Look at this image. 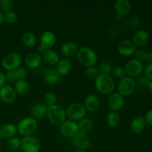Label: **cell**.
Wrapping results in <instances>:
<instances>
[{"label": "cell", "instance_id": "obj_11", "mask_svg": "<svg viewBox=\"0 0 152 152\" xmlns=\"http://www.w3.org/2000/svg\"><path fill=\"white\" fill-rule=\"evenodd\" d=\"M71 144L78 151H86L90 147L91 140L88 134L79 132L71 138Z\"/></svg>", "mask_w": 152, "mask_h": 152}, {"label": "cell", "instance_id": "obj_39", "mask_svg": "<svg viewBox=\"0 0 152 152\" xmlns=\"http://www.w3.org/2000/svg\"><path fill=\"white\" fill-rule=\"evenodd\" d=\"M147 53H148V52H147L145 50H144V49L142 48L137 49V50L135 51L134 54L135 56L134 59H136L137 60L140 61V62H142L143 61H145V59H146V56H147Z\"/></svg>", "mask_w": 152, "mask_h": 152}, {"label": "cell", "instance_id": "obj_19", "mask_svg": "<svg viewBox=\"0 0 152 152\" xmlns=\"http://www.w3.org/2000/svg\"><path fill=\"white\" fill-rule=\"evenodd\" d=\"M100 105L99 97L94 94H89L86 97L83 105L86 108L87 112H94L96 111Z\"/></svg>", "mask_w": 152, "mask_h": 152}, {"label": "cell", "instance_id": "obj_26", "mask_svg": "<svg viewBox=\"0 0 152 152\" xmlns=\"http://www.w3.org/2000/svg\"><path fill=\"white\" fill-rule=\"evenodd\" d=\"M42 58L45 62L50 65H56L60 59L58 53L53 49L47 50L42 54Z\"/></svg>", "mask_w": 152, "mask_h": 152}, {"label": "cell", "instance_id": "obj_27", "mask_svg": "<svg viewBox=\"0 0 152 152\" xmlns=\"http://www.w3.org/2000/svg\"><path fill=\"white\" fill-rule=\"evenodd\" d=\"M1 134L2 137L6 138V139H10V138L16 137L17 132V129L16 126H15L13 123H6L3 125L2 127L1 128Z\"/></svg>", "mask_w": 152, "mask_h": 152}, {"label": "cell", "instance_id": "obj_15", "mask_svg": "<svg viewBox=\"0 0 152 152\" xmlns=\"http://www.w3.org/2000/svg\"><path fill=\"white\" fill-rule=\"evenodd\" d=\"M40 45L46 50H50L54 47L56 42V37L53 32L45 31L41 34L39 38Z\"/></svg>", "mask_w": 152, "mask_h": 152}, {"label": "cell", "instance_id": "obj_28", "mask_svg": "<svg viewBox=\"0 0 152 152\" xmlns=\"http://www.w3.org/2000/svg\"><path fill=\"white\" fill-rule=\"evenodd\" d=\"M21 42L27 48H33L37 45V39L32 32H25L21 37Z\"/></svg>", "mask_w": 152, "mask_h": 152}, {"label": "cell", "instance_id": "obj_40", "mask_svg": "<svg viewBox=\"0 0 152 152\" xmlns=\"http://www.w3.org/2000/svg\"><path fill=\"white\" fill-rule=\"evenodd\" d=\"M149 83V80H147L144 76L141 75L140 77H137V80L136 81L137 88H148V85Z\"/></svg>", "mask_w": 152, "mask_h": 152}, {"label": "cell", "instance_id": "obj_13", "mask_svg": "<svg viewBox=\"0 0 152 152\" xmlns=\"http://www.w3.org/2000/svg\"><path fill=\"white\" fill-rule=\"evenodd\" d=\"M117 50L121 56L129 57L134 54L137 47L131 40L123 39L117 45Z\"/></svg>", "mask_w": 152, "mask_h": 152}, {"label": "cell", "instance_id": "obj_51", "mask_svg": "<svg viewBox=\"0 0 152 152\" xmlns=\"http://www.w3.org/2000/svg\"><path fill=\"white\" fill-rule=\"evenodd\" d=\"M74 152H86V151H78V150H77V151H74Z\"/></svg>", "mask_w": 152, "mask_h": 152}, {"label": "cell", "instance_id": "obj_46", "mask_svg": "<svg viewBox=\"0 0 152 152\" xmlns=\"http://www.w3.org/2000/svg\"><path fill=\"white\" fill-rule=\"evenodd\" d=\"M145 62L148 64H152V51L148 52L146 59H145Z\"/></svg>", "mask_w": 152, "mask_h": 152}, {"label": "cell", "instance_id": "obj_45", "mask_svg": "<svg viewBox=\"0 0 152 152\" xmlns=\"http://www.w3.org/2000/svg\"><path fill=\"white\" fill-rule=\"evenodd\" d=\"M6 80H5V76H4V73L0 71V88L5 86Z\"/></svg>", "mask_w": 152, "mask_h": 152}, {"label": "cell", "instance_id": "obj_29", "mask_svg": "<svg viewBox=\"0 0 152 152\" xmlns=\"http://www.w3.org/2000/svg\"><path fill=\"white\" fill-rule=\"evenodd\" d=\"M78 126L80 132L88 134L93 130L94 124L91 119L88 118V117H85L84 119L79 121Z\"/></svg>", "mask_w": 152, "mask_h": 152}, {"label": "cell", "instance_id": "obj_17", "mask_svg": "<svg viewBox=\"0 0 152 152\" xmlns=\"http://www.w3.org/2000/svg\"><path fill=\"white\" fill-rule=\"evenodd\" d=\"M42 60V59L41 55L39 54L38 53L31 52L25 56L24 62L25 65L30 69H37L41 65Z\"/></svg>", "mask_w": 152, "mask_h": 152}, {"label": "cell", "instance_id": "obj_43", "mask_svg": "<svg viewBox=\"0 0 152 152\" xmlns=\"http://www.w3.org/2000/svg\"><path fill=\"white\" fill-rule=\"evenodd\" d=\"M144 119H145L146 124L149 125L150 126H152V109H150L149 111H147L145 117H144Z\"/></svg>", "mask_w": 152, "mask_h": 152}, {"label": "cell", "instance_id": "obj_14", "mask_svg": "<svg viewBox=\"0 0 152 152\" xmlns=\"http://www.w3.org/2000/svg\"><path fill=\"white\" fill-rule=\"evenodd\" d=\"M16 97L17 94L11 86L5 85L0 88V99L4 103H13L16 101Z\"/></svg>", "mask_w": 152, "mask_h": 152}, {"label": "cell", "instance_id": "obj_10", "mask_svg": "<svg viewBox=\"0 0 152 152\" xmlns=\"http://www.w3.org/2000/svg\"><path fill=\"white\" fill-rule=\"evenodd\" d=\"M59 126V133L65 137L72 138L80 132L78 123L73 120H66Z\"/></svg>", "mask_w": 152, "mask_h": 152}, {"label": "cell", "instance_id": "obj_2", "mask_svg": "<svg viewBox=\"0 0 152 152\" xmlns=\"http://www.w3.org/2000/svg\"><path fill=\"white\" fill-rule=\"evenodd\" d=\"M94 86L96 91L102 94H111L116 87L114 79L110 75L105 74H99L95 79Z\"/></svg>", "mask_w": 152, "mask_h": 152}, {"label": "cell", "instance_id": "obj_16", "mask_svg": "<svg viewBox=\"0 0 152 152\" xmlns=\"http://www.w3.org/2000/svg\"><path fill=\"white\" fill-rule=\"evenodd\" d=\"M148 40H149L148 32L146 30L141 28V29L137 30L134 33L133 39H132V42L134 44L136 47L142 48L144 47L148 43Z\"/></svg>", "mask_w": 152, "mask_h": 152}, {"label": "cell", "instance_id": "obj_48", "mask_svg": "<svg viewBox=\"0 0 152 152\" xmlns=\"http://www.w3.org/2000/svg\"><path fill=\"white\" fill-rule=\"evenodd\" d=\"M4 22V13L0 11V26L3 24V22Z\"/></svg>", "mask_w": 152, "mask_h": 152}, {"label": "cell", "instance_id": "obj_18", "mask_svg": "<svg viewBox=\"0 0 152 152\" xmlns=\"http://www.w3.org/2000/svg\"><path fill=\"white\" fill-rule=\"evenodd\" d=\"M71 68H72V62L68 58L60 59L58 63L55 65V69L61 77L68 75L71 71Z\"/></svg>", "mask_w": 152, "mask_h": 152}, {"label": "cell", "instance_id": "obj_47", "mask_svg": "<svg viewBox=\"0 0 152 152\" xmlns=\"http://www.w3.org/2000/svg\"><path fill=\"white\" fill-rule=\"evenodd\" d=\"M37 50H38L39 54H43L47 50L39 45L38 46V48H37Z\"/></svg>", "mask_w": 152, "mask_h": 152}, {"label": "cell", "instance_id": "obj_12", "mask_svg": "<svg viewBox=\"0 0 152 152\" xmlns=\"http://www.w3.org/2000/svg\"><path fill=\"white\" fill-rule=\"evenodd\" d=\"M108 106L111 111H117L123 108L125 103V97L118 92H113L108 98Z\"/></svg>", "mask_w": 152, "mask_h": 152}, {"label": "cell", "instance_id": "obj_3", "mask_svg": "<svg viewBox=\"0 0 152 152\" xmlns=\"http://www.w3.org/2000/svg\"><path fill=\"white\" fill-rule=\"evenodd\" d=\"M46 117L51 124L54 126H60L64 121L66 120L65 109L62 105L58 104L47 107Z\"/></svg>", "mask_w": 152, "mask_h": 152}, {"label": "cell", "instance_id": "obj_30", "mask_svg": "<svg viewBox=\"0 0 152 152\" xmlns=\"http://www.w3.org/2000/svg\"><path fill=\"white\" fill-rule=\"evenodd\" d=\"M106 123L110 127H117L120 123V116L119 113L113 111L108 112L106 116Z\"/></svg>", "mask_w": 152, "mask_h": 152}, {"label": "cell", "instance_id": "obj_4", "mask_svg": "<svg viewBox=\"0 0 152 152\" xmlns=\"http://www.w3.org/2000/svg\"><path fill=\"white\" fill-rule=\"evenodd\" d=\"M77 60L83 66H94L97 62V55L96 52L89 47L80 48L77 53Z\"/></svg>", "mask_w": 152, "mask_h": 152}, {"label": "cell", "instance_id": "obj_5", "mask_svg": "<svg viewBox=\"0 0 152 152\" xmlns=\"http://www.w3.org/2000/svg\"><path fill=\"white\" fill-rule=\"evenodd\" d=\"M66 112V117L69 120L73 121H80L86 117L87 111L83 105V104L80 102H75L72 103L67 107L65 109Z\"/></svg>", "mask_w": 152, "mask_h": 152}, {"label": "cell", "instance_id": "obj_22", "mask_svg": "<svg viewBox=\"0 0 152 152\" xmlns=\"http://www.w3.org/2000/svg\"><path fill=\"white\" fill-rule=\"evenodd\" d=\"M78 50V45L74 42H66L63 43L60 49L62 54L66 57H71L74 55H77Z\"/></svg>", "mask_w": 152, "mask_h": 152}, {"label": "cell", "instance_id": "obj_35", "mask_svg": "<svg viewBox=\"0 0 152 152\" xmlns=\"http://www.w3.org/2000/svg\"><path fill=\"white\" fill-rule=\"evenodd\" d=\"M4 22H7V24H14L18 20V15L15 11L7 12V13H4Z\"/></svg>", "mask_w": 152, "mask_h": 152}, {"label": "cell", "instance_id": "obj_24", "mask_svg": "<svg viewBox=\"0 0 152 152\" xmlns=\"http://www.w3.org/2000/svg\"><path fill=\"white\" fill-rule=\"evenodd\" d=\"M46 112H47V106L42 102H39L34 105L31 110L32 117L37 120H42L46 117Z\"/></svg>", "mask_w": 152, "mask_h": 152}, {"label": "cell", "instance_id": "obj_34", "mask_svg": "<svg viewBox=\"0 0 152 152\" xmlns=\"http://www.w3.org/2000/svg\"><path fill=\"white\" fill-rule=\"evenodd\" d=\"M98 70H99V74H105V75H110V74L113 71L111 63L107 61L101 62L98 67Z\"/></svg>", "mask_w": 152, "mask_h": 152}, {"label": "cell", "instance_id": "obj_32", "mask_svg": "<svg viewBox=\"0 0 152 152\" xmlns=\"http://www.w3.org/2000/svg\"><path fill=\"white\" fill-rule=\"evenodd\" d=\"M7 147L12 151H17L21 148V139L17 137L10 138L7 140Z\"/></svg>", "mask_w": 152, "mask_h": 152}, {"label": "cell", "instance_id": "obj_8", "mask_svg": "<svg viewBox=\"0 0 152 152\" xmlns=\"http://www.w3.org/2000/svg\"><path fill=\"white\" fill-rule=\"evenodd\" d=\"M124 68L128 77L133 79L140 77L144 70L142 62L137 60L136 59H132L128 61Z\"/></svg>", "mask_w": 152, "mask_h": 152}, {"label": "cell", "instance_id": "obj_25", "mask_svg": "<svg viewBox=\"0 0 152 152\" xmlns=\"http://www.w3.org/2000/svg\"><path fill=\"white\" fill-rule=\"evenodd\" d=\"M14 88L16 94L20 96H24L30 91V84L26 80H19L14 83Z\"/></svg>", "mask_w": 152, "mask_h": 152}, {"label": "cell", "instance_id": "obj_1", "mask_svg": "<svg viewBox=\"0 0 152 152\" xmlns=\"http://www.w3.org/2000/svg\"><path fill=\"white\" fill-rule=\"evenodd\" d=\"M17 132L24 137L34 136L38 129V123L32 117H26L21 119L16 125Z\"/></svg>", "mask_w": 152, "mask_h": 152}, {"label": "cell", "instance_id": "obj_7", "mask_svg": "<svg viewBox=\"0 0 152 152\" xmlns=\"http://www.w3.org/2000/svg\"><path fill=\"white\" fill-rule=\"evenodd\" d=\"M118 93L123 96H129L134 93L137 89L136 80L129 77H125L122 80H120L117 85Z\"/></svg>", "mask_w": 152, "mask_h": 152}, {"label": "cell", "instance_id": "obj_31", "mask_svg": "<svg viewBox=\"0 0 152 152\" xmlns=\"http://www.w3.org/2000/svg\"><path fill=\"white\" fill-rule=\"evenodd\" d=\"M14 2L13 0H0V11L6 13L13 10Z\"/></svg>", "mask_w": 152, "mask_h": 152}, {"label": "cell", "instance_id": "obj_33", "mask_svg": "<svg viewBox=\"0 0 152 152\" xmlns=\"http://www.w3.org/2000/svg\"><path fill=\"white\" fill-rule=\"evenodd\" d=\"M57 96L53 92H48L44 96V104L47 107L56 105Z\"/></svg>", "mask_w": 152, "mask_h": 152}, {"label": "cell", "instance_id": "obj_37", "mask_svg": "<svg viewBox=\"0 0 152 152\" xmlns=\"http://www.w3.org/2000/svg\"><path fill=\"white\" fill-rule=\"evenodd\" d=\"M112 74L115 78L119 79L120 80H122L123 78H124L125 77H126V70H125L124 67L122 66L115 67V68L113 69Z\"/></svg>", "mask_w": 152, "mask_h": 152}, {"label": "cell", "instance_id": "obj_38", "mask_svg": "<svg viewBox=\"0 0 152 152\" xmlns=\"http://www.w3.org/2000/svg\"><path fill=\"white\" fill-rule=\"evenodd\" d=\"M86 74L89 79H96L99 75V70L96 66H91L86 68Z\"/></svg>", "mask_w": 152, "mask_h": 152}, {"label": "cell", "instance_id": "obj_44", "mask_svg": "<svg viewBox=\"0 0 152 152\" xmlns=\"http://www.w3.org/2000/svg\"><path fill=\"white\" fill-rule=\"evenodd\" d=\"M139 23H140V20L139 19H138V17H137V16L132 17V19H130V24L131 25H132V26L134 27L137 26V25H139Z\"/></svg>", "mask_w": 152, "mask_h": 152}, {"label": "cell", "instance_id": "obj_41", "mask_svg": "<svg viewBox=\"0 0 152 152\" xmlns=\"http://www.w3.org/2000/svg\"><path fill=\"white\" fill-rule=\"evenodd\" d=\"M4 76H5L6 83H15L17 82L16 81V77H15V74H14V71H6V73L4 74Z\"/></svg>", "mask_w": 152, "mask_h": 152}, {"label": "cell", "instance_id": "obj_9", "mask_svg": "<svg viewBox=\"0 0 152 152\" xmlns=\"http://www.w3.org/2000/svg\"><path fill=\"white\" fill-rule=\"evenodd\" d=\"M21 149L23 152H39L41 142L34 136L24 137L21 139Z\"/></svg>", "mask_w": 152, "mask_h": 152}, {"label": "cell", "instance_id": "obj_42", "mask_svg": "<svg viewBox=\"0 0 152 152\" xmlns=\"http://www.w3.org/2000/svg\"><path fill=\"white\" fill-rule=\"evenodd\" d=\"M144 77L149 81L152 80V64H148L143 70Z\"/></svg>", "mask_w": 152, "mask_h": 152}, {"label": "cell", "instance_id": "obj_50", "mask_svg": "<svg viewBox=\"0 0 152 152\" xmlns=\"http://www.w3.org/2000/svg\"><path fill=\"white\" fill-rule=\"evenodd\" d=\"M2 138V134H1V128H0V140Z\"/></svg>", "mask_w": 152, "mask_h": 152}, {"label": "cell", "instance_id": "obj_21", "mask_svg": "<svg viewBox=\"0 0 152 152\" xmlns=\"http://www.w3.org/2000/svg\"><path fill=\"white\" fill-rule=\"evenodd\" d=\"M45 81L50 85H56L59 82L61 76L58 74L55 68H49L45 71L43 74Z\"/></svg>", "mask_w": 152, "mask_h": 152}, {"label": "cell", "instance_id": "obj_20", "mask_svg": "<svg viewBox=\"0 0 152 152\" xmlns=\"http://www.w3.org/2000/svg\"><path fill=\"white\" fill-rule=\"evenodd\" d=\"M145 126H146V123H145L144 117L137 116L132 119L130 124V129L133 133L140 134L145 130Z\"/></svg>", "mask_w": 152, "mask_h": 152}, {"label": "cell", "instance_id": "obj_49", "mask_svg": "<svg viewBox=\"0 0 152 152\" xmlns=\"http://www.w3.org/2000/svg\"><path fill=\"white\" fill-rule=\"evenodd\" d=\"M148 89L152 93V80L151 81H149V83L148 85Z\"/></svg>", "mask_w": 152, "mask_h": 152}, {"label": "cell", "instance_id": "obj_36", "mask_svg": "<svg viewBox=\"0 0 152 152\" xmlns=\"http://www.w3.org/2000/svg\"><path fill=\"white\" fill-rule=\"evenodd\" d=\"M14 74L15 77H16V81H19V80H25L27 75H28V71H27L26 68H25L24 67H19L17 69L14 70Z\"/></svg>", "mask_w": 152, "mask_h": 152}, {"label": "cell", "instance_id": "obj_23", "mask_svg": "<svg viewBox=\"0 0 152 152\" xmlns=\"http://www.w3.org/2000/svg\"><path fill=\"white\" fill-rule=\"evenodd\" d=\"M114 9L117 15L126 16L129 14L132 9V4L128 0H118L115 2Z\"/></svg>", "mask_w": 152, "mask_h": 152}, {"label": "cell", "instance_id": "obj_52", "mask_svg": "<svg viewBox=\"0 0 152 152\" xmlns=\"http://www.w3.org/2000/svg\"><path fill=\"white\" fill-rule=\"evenodd\" d=\"M0 152H2V151H1V148H0Z\"/></svg>", "mask_w": 152, "mask_h": 152}, {"label": "cell", "instance_id": "obj_6", "mask_svg": "<svg viewBox=\"0 0 152 152\" xmlns=\"http://www.w3.org/2000/svg\"><path fill=\"white\" fill-rule=\"evenodd\" d=\"M22 56L17 52L8 53L1 60V66L6 71H14L21 67L22 64Z\"/></svg>", "mask_w": 152, "mask_h": 152}]
</instances>
